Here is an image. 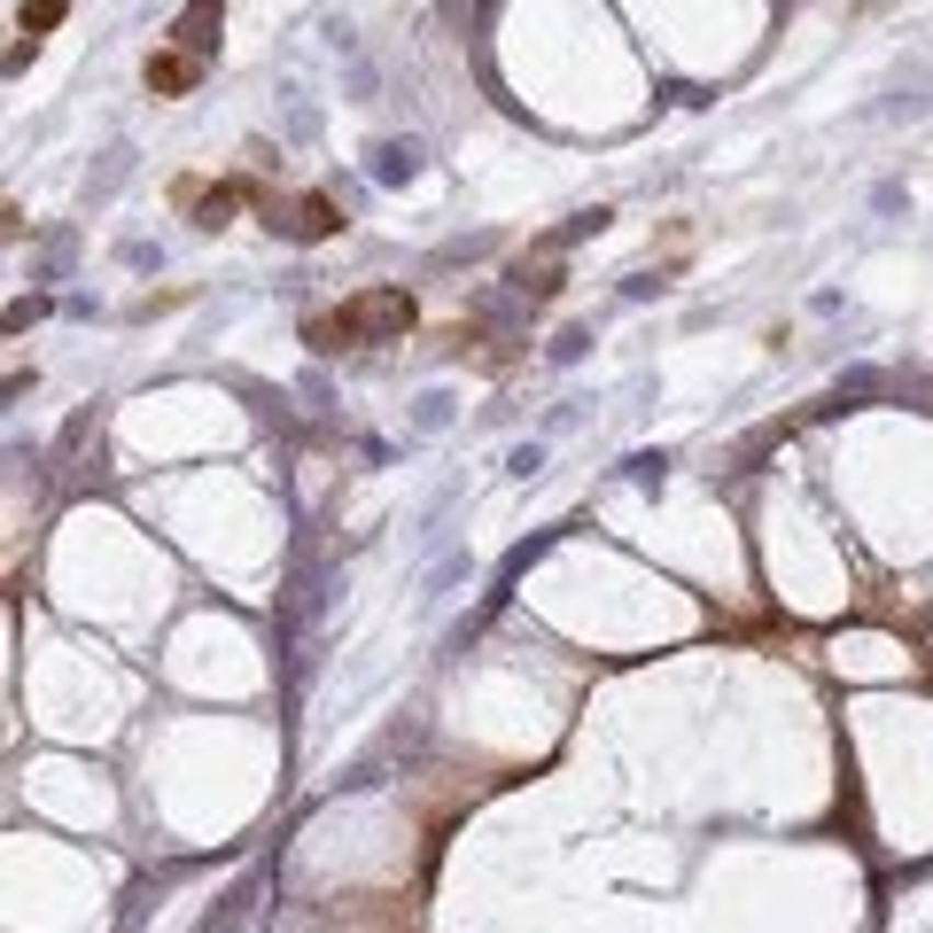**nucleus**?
Segmentation results:
<instances>
[{"label":"nucleus","mask_w":933,"mask_h":933,"mask_svg":"<svg viewBox=\"0 0 933 933\" xmlns=\"http://www.w3.org/2000/svg\"><path fill=\"white\" fill-rule=\"evenodd\" d=\"M412 327V296L405 288H366V296H351L334 319H311L304 334L319 351H343V343H382V334H405Z\"/></svg>","instance_id":"f257e3e1"},{"label":"nucleus","mask_w":933,"mask_h":933,"mask_svg":"<svg viewBox=\"0 0 933 933\" xmlns=\"http://www.w3.org/2000/svg\"><path fill=\"white\" fill-rule=\"evenodd\" d=\"M281 234H296V241H327L334 226H343V211H334L327 195H304V203H288V218H273Z\"/></svg>","instance_id":"f03ea898"},{"label":"nucleus","mask_w":933,"mask_h":933,"mask_svg":"<svg viewBox=\"0 0 933 933\" xmlns=\"http://www.w3.org/2000/svg\"><path fill=\"white\" fill-rule=\"evenodd\" d=\"M412 172H420V148H412V140H382V148H374V180H382V187H405Z\"/></svg>","instance_id":"7ed1b4c3"},{"label":"nucleus","mask_w":933,"mask_h":933,"mask_svg":"<svg viewBox=\"0 0 933 933\" xmlns=\"http://www.w3.org/2000/svg\"><path fill=\"white\" fill-rule=\"evenodd\" d=\"M195 78V62H180V55H163V62H148V87L156 94H172V87H187Z\"/></svg>","instance_id":"20e7f679"}]
</instances>
